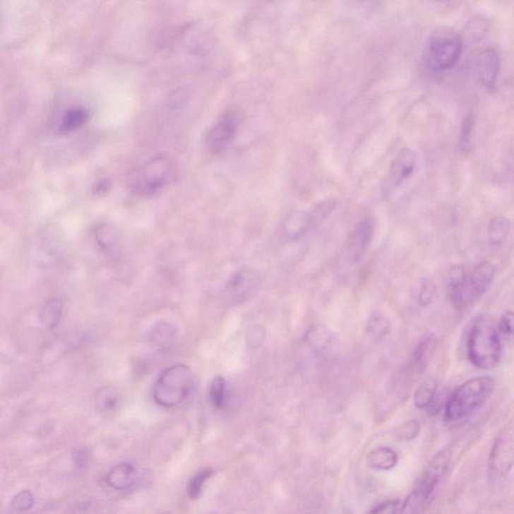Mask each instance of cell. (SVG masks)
<instances>
[{
	"label": "cell",
	"instance_id": "obj_1",
	"mask_svg": "<svg viewBox=\"0 0 514 514\" xmlns=\"http://www.w3.org/2000/svg\"><path fill=\"white\" fill-rule=\"evenodd\" d=\"M494 380L489 376L473 378L449 394L444 407L447 423H457L470 417L482 408L491 396Z\"/></svg>",
	"mask_w": 514,
	"mask_h": 514
},
{
	"label": "cell",
	"instance_id": "obj_2",
	"mask_svg": "<svg viewBox=\"0 0 514 514\" xmlns=\"http://www.w3.org/2000/svg\"><path fill=\"white\" fill-rule=\"evenodd\" d=\"M468 358L473 366L482 370H491L501 360V335L489 316L476 318L468 337Z\"/></svg>",
	"mask_w": 514,
	"mask_h": 514
},
{
	"label": "cell",
	"instance_id": "obj_3",
	"mask_svg": "<svg viewBox=\"0 0 514 514\" xmlns=\"http://www.w3.org/2000/svg\"><path fill=\"white\" fill-rule=\"evenodd\" d=\"M450 453L446 450L433 457L424 472L418 478L411 494L402 504L399 514H422L432 501L438 484L448 470Z\"/></svg>",
	"mask_w": 514,
	"mask_h": 514
},
{
	"label": "cell",
	"instance_id": "obj_4",
	"mask_svg": "<svg viewBox=\"0 0 514 514\" xmlns=\"http://www.w3.org/2000/svg\"><path fill=\"white\" fill-rule=\"evenodd\" d=\"M194 386V376L186 365L170 366L155 383L153 398L164 408L180 405L189 396Z\"/></svg>",
	"mask_w": 514,
	"mask_h": 514
},
{
	"label": "cell",
	"instance_id": "obj_5",
	"mask_svg": "<svg viewBox=\"0 0 514 514\" xmlns=\"http://www.w3.org/2000/svg\"><path fill=\"white\" fill-rule=\"evenodd\" d=\"M427 63L431 70L441 73L451 70L458 63L463 51V40L448 26L438 28L429 37Z\"/></svg>",
	"mask_w": 514,
	"mask_h": 514
},
{
	"label": "cell",
	"instance_id": "obj_6",
	"mask_svg": "<svg viewBox=\"0 0 514 514\" xmlns=\"http://www.w3.org/2000/svg\"><path fill=\"white\" fill-rule=\"evenodd\" d=\"M171 177V165L164 157H155L136 169L130 177L132 191L149 197L161 191Z\"/></svg>",
	"mask_w": 514,
	"mask_h": 514
},
{
	"label": "cell",
	"instance_id": "obj_7",
	"mask_svg": "<svg viewBox=\"0 0 514 514\" xmlns=\"http://www.w3.org/2000/svg\"><path fill=\"white\" fill-rule=\"evenodd\" d=\"M514 439L513 426H508L499 433L489 455V473L494 482L504 479L513 466Z\"/></svg>",
	"mask_w": 514,
	"mask_h": 514
},
{
	"label": "cell",
	"instance_id": "obj_8",
	"mask_svg": "<svg viewBox=\"0 0 514 514\" xmlns=\"http://www.w3.org/2000/svg\"><path fill=\"white\" fill-rule=\"evenodd\" d=\"M496 265L489 261H482L472 270L466 271L464 278V297L466 306L480 299L489 289L496 275Z\"/></svg>",
	"mask_w": 514,
	"mask_h": 514
},
{
	"label": "cell",
	"instance_id": "obj_9",
	"mask_svg": "<svg viewBox=\"0 0 514 514\" xmlns=\"http://www.w3.org/2000/svg\"><path fill=\"white\" fill-rule=\"evenodd\" d=\"M240 118L234 112H229L208 131L206 135V146L214 155L223 153L232 144L239 126Z\"/></svg>",
	"mask_w": 514,
	"mask_h": 514
},
{
	"label": "cell",
	"instance_id": "obj_10",
	"mask_svg": "<svg viewBox=\"0 0 514 514\" xmlns=\"http://www.w3.org/2000/svg\"><path fill=\"white\" fill-rule=\"evenodd\" d=\"M375 233V220L366 217L359 222L351 233L347 241V251L353 263H358L368 251Z\"/></svg>",
	"mask_w": 514,
	"mask_h": 514
},
{
	"label": "cell",
	"instance_id": "obj_11",
	"mask_svg": "<svg viewBox=\"0 0 514 514\" xmlns=\"http://www.w3.org/2000/svg\"><path fill=\"white\" fill-rule=\"evenodd\" d=\"M501 71V56L494 47H487L479 54L477 61L478 77L483 87L489 92L496 89Z\"/></svg>",
	"mask_w": 514,
	"mask_h": 514
},
{
	"label": "cell",
	"instance_id": "obj_12",
	"mask_svg": "<svg viewBox=\"0 0 514 514\" xmlns=\"http://www.w3.org/2000/svg\"><path fill=\"white\" fill-rule=\"evenodd\" d=\"M417 162L415 152L410 148H403L393 159L388 173V183L392 187H398L408 180L413 174Z\"/></svg>",
	"mask_w": 514,
	"mask_h": 514
},
{
	"label": "cell",
	"instance_id": "obj_13",
	"mask_svg": "<svg viewBox=\"0 0 514 514\" xmlns=\"http://www.w3.org/2000/svg\"><path fill=\"white\" fill-rule=\"evenodd\" d=\"M258 285V277L251 270H240L228 280L225 296L230 301H241L253 292Z\"/></svg>",
	"mask_w": 514,
	"mask_h": 514
},
{
	"label": "cell",
	"instance_id": "obj_14",
	"mask_svg": "<svg viewBox=\"0 0 514 514\" xmlns=\"http://www.w3.org/2000/svg\"><path fill=\"white\" fill-rule=\"evenodd\" d=\"M137 479V471L132 464L123 462L114 466L107 474L106 482L111 489L126 490L130 489Z\"/></svg>",
	"mask_w": 514,
	"mask_h": 514
},
{
	"label": "cell",
	"instance_id": "obj_15",
	"mask_svg": "<svg viewBox=\"0 0 514 514\" xmlns=\"http://www.w3.org/2000/svg\"><path fill=\"white\" fill-rule=\"evenodd\" d=\"M313 227L311 215L304 211L289 213L283 222V232L289 239L296 240L304 237Z\"/></svg>",
	"mask_w": 514,
	"mask_h": 514
},
{
	"label": "cell",
	"instance_id": "obj_16",
	"mask_svg": "<svg viewBox=\"0 0 514 514\" xmlns=\"http://www.w3.org/2000/svg\"><path fill=\"white\" fill-rule=\"evenodd\" d=\"M465 268L462 265H455L449 270L448 275V294L450 301L457 309H466L464 301L463 285L466 275Z\"/></svg>",
	"mask_w": 514,
	"mask_h": 514
},
{
	"label": "cell",
	"instance_id": "obj_17",
	"mask_svg": "<svg viewBox=\"0 0 514 514\" xmlns=\"http://www.w3.org/2000/svg\"><path fill=\"white\" fill-rule=\"evenodd\" d=\"M397 452L389 447H378L373 449L366 456V464L372 470L379 471L391 470L398 464Z\"/></svg>",
	"mask_w": 514,
	"mask_h": 514
},
{
	"label": "cell",
	"instance_id": "obj_18",
	"mask_svg": "<svg viewBox=\"0 0 514 514\" xmlns=\"http://www.w3.org/2000/svg\"><path fill=\"white\" fill-rule=\"evenodd\" d=\"M437 349V340L433 335H425L421 337L414 351V365L418 371H423L432 360Z\"/></svg>",
	"mask_w": 514,
	"mask_h": 514
},
{
	"label": "cell",
	"instance_id": "obj_19",
	"mask_svg": "<svg viewBox=\"0 0 514 514\" xmlns=\"http://www.w3.org/2000/svg\"><path fill=\"white\" fill-rule=\"evenodd\" d=\"M391 330V321L381 311H373L366 323V334L375 342L384 341Z\"/></svg>",
	"mask_w": 514,
	"mask_h": 514
},
{
	"label": "cell",
	"instance_id": "obj_20",
	"mask_svg": "<svg viewBox=\"0 0 514 514\" xmlns=\"http://www.w3.org/2000/svg\"><path fill=\"white\" fill-rule=\"evenodd\" d=\"M489 28L490 23L486 18L482 16H474L466 23L461 37L463 42L466 40L470 44H477L486 37Z\"/></svg>",
	"mask_w": 514,
	"mask_h": 514
},
{
	"label": "cell",
	"instance_id": "obj_21",
	"mask_svg": "<svg viewBox=\"0 0 514 514\" xmlns=\"http://www.w3.org/2000/svg\"><path fill=\"white\" fill-rule=\"evenodd\" d=\"M511 230L510 220L506 216H495L487 227V238L490 244L499 246L508 240Z\"/></svg>",
	"mask_w": 514,
	"mask_h": 514
},
{
	"label": "cell",
	"instance_id": "obj_22",
	"mask_svg": "<svg viewBox=\"0 0 514 514\" xmlns=\"http://www.w3.org/2000/svg\"><path fill=\"white\" fill-rule=\"evenodd\" d=\"M306 341L313 352L323 353L330 347L333 341V334L325 325H316L306 333Z\"/></svg>",
	"mask_w": 514,
	"mask_h": 514
},
{
	"label": "cell",
	"instance_id": "obj_23",
	"mask_svg": "<svg viewBox=\"0 0 514 514\" xmlns=\"http://www.w3.org/2000/svg\"><path fill=\"white\" fill-rule=\"evenodd\" d=\"M177 335V330L167 321H162L152 328L149 334V340L153 346L157 347H168L173 344Z\"/></svg>",
	"mask_w": 514,
	"mask_h": 514
},
{
	"label": "cell",
	"instance_id": "obj_24",
	"mask_svg": "<svg viewBox=\"0 0 514 514\" xmlns=\"http://www.w3.org/2000/svg\"><path fill=\"white\" fill-rule=\"evenodd\" d=\"M120 393L115 388L104 387L96 394V406L102 414H111L120 406Z\"/></svg>",
	"mask_w": 514,
	"mask_h": 514
},
{
	"label": "cell",
	"instance_id": "obj_25",
	"mask_svg": "<svg viewBox=\"0 0 514 514\" xmlns=\"http://www.w3.org/2000/svg\"><path fill=\"white\" fill-rule=\"evenodd\" d=\"M63 316V301L59 299H49L40 309V318L45 327L54 328L58 327Z\"/></svg>",
	"mask_w": 514,
	"mask_h": 514
},
{
	"label": "cell",
	"instance_id": "obj_26",
	"mask_svg": "<svg viewBox=\"0 0 514 514\" xmlns=\"http://www.w3.org/2000/svg\"><path fill=\"white\" fill-rule=\"evenodd\" d=\"M438 387L439 386L434 380L425 381L419 386L417 390L414 393L413 397L414 405L416 408L421 409V410L429 408L430 404L432 403L435 394H436Z\"/></svg>",
	"mask_w": 514,
	"mask_h": 514
},
{
	"label": "cell",
	"instance_id": "obj_27",
	"mask_svg": "<svg viewBox=\"0 0 514 514\" xmlns=\"http://www.w3.org/2000/svg\"><path fill=\"white\" fill-rule=\"evenodd\" d=\"M96 239L103 251L109 252L118 245L120 235L114 226L102 225L96 229Z\"/></svg>",
	"mask_w": 514,
	"mask_h": 514
},
{
	"label": "cell",
	"instance_id": "obj_28",
	"mask_svg": "<svg viewBox=\"0 0 514 514\" xmlns=\"http://www.w3.org/2000/svg\"><path fill=\"white\" fill-rule=\"evenodd\" d=\"M226 399V381L221 376H216L209 388V400L211 405L216 409L225 407Z\"/></svg>",
	"mask_w": 514,
	"mask_h": 514
},
{
	"label": "cell",
	"instance_id": "obj_29",
	"mask_svg": "<svg viewBox=\"0 0 514 514\" xmlns=\"http://www.w3.org/2000/svg\"><path fill=\"white\" fill-rule=\"evenodd\" d=\"M88 119H89V113L85 109L78 108L71 109L66 114V118H64L63 125L61 127V131L64 133L71 132V131L84 125L87 122Z\"/></svg>",
	"mask_w": 514,
	"mask_h": 514
},
{
	"label": "cell",
	"instance_id": "obj_30",
	"mask_svg": "<svg viewBox=\"0 0 514 514\" xmlns=\"http://www.w3.org/2000/svg\"><path fill=\"white\" fill-rule=\"evenodd\" d=\"M213 470L206 468V470L199 471L197 474L193 476L191 479L188 482L187 485L188 495H189L190 498L195 499L199 496L207 479L213 475Z\"/></svg>",
	"mask_w": 514,
	"mask_h": 514
},
{
	"label": "cell",
	"instance_id": "obj_31",
	"mask_svg": "<svg viewBox=\"0 0 514 514\" xmlns=\"http://www.w3.org/2000/svg\"><path fill=\"white\" fill-rule=\"evenodd\" d=\"M475 118L472 114L466 116L461 124L460 140L459 147L463 153H467L471 146V138H472L473 128H474Z\"/></svg>",
	"mask_w": 514,
	"mask_h": 514
},
{
	"label": "cell",
	"instance_id": "obj_32",
	"mask_svg": "<svg viewBox=\"0 0 514 514\" xmlns=\"http://www.w3.org/2000/svg\"><path fill=\"white\" fill-rule=\"evenodd\" d=\"M337 205V201L335 199L323 200L320 204L315 207L313 211L309 213L311 218V223L313 226L320 225L323 220H325L334 211L335 207Z\"/></svg>",
	"mask_w": 514,
	"mask_h": 514
},
{
	"label": "cell",
	"instance_id": "obj_33",
	"mask_svg": "<svg viewBox=\"0 0 514 514\" xmlns=\"http://www.w3.org/2000/svg\"><path fill=\"white\" fill-rule=\"evenodd\" d=\"M35 506V496L30 490H23L13 497L11 508L16 513H25Z\"/></svg>",
	"mask_w": 514,
	"mask_h": 514
},
{
	"label": "cell",
	"instance_id": "obj_34",
	"mask_svg": "<svg viewBox=\"0 0 514 514\" xmlns=\"http://www.w3.org/2000/svg\"><path fill=\"white\" fill-rule=\"evenodd\" d=\"M436 294V285L430 280H425L419 290L418 302L421 308L426 309L432 304Z\"/></svg>",
	"mask_w": 514,
	"mask_h": 514
},
{
	"label": "cell",
	"instance_id": "obj_35",
	"mask_svg": "<svg viewBox=\"0 0 514 514\" xmlns=\"http://www.w3.org/2000/svg\"><path fill=\"white\" fill-rule=\"evenodd\" d=\"M265 339V330L263 325H256L249 328L246 333V342L251 349H257Z\"/></svg>",
	"mask_w": 514,
	"mask_h": 514
},
{
	"label": "cell",
	"instance_id": "obj_36",
	"mask_svg": "<svg viewBox=\"0 0 514 514\" xmlns=\"http://www.w3.org/2000/svg\"><path fill=\"white\" fill-rule=\"evenodd\" d=\"M401 501L399 499H389L378 504L366 514H399Z\"/></svg>",
	"mask_w": 514,
	"mask_h": 514
},
{
	"label": "cell",
	"instance_id": "obj_37",
	"mask_svg": "<svg viewBox=\"0 0 514 514\" xmlns=\"http://www.w3.org/2000/svg\"><path fill=\"white\" fill-rule=\"evenodd\" d=\"M420 433V424L415 420L408 421L405 424L402 425L399 430V436L406 441H411L418 437Z\"/></svg>",
	"mask_w": 514,
	"mask_h": 514
},
{
	"label": "cell",
	"instance_id": "obj_38",
	"mask_svg": "<svg viewBox=\"0 0 514 514\" xmlns=\"http://www.w3.org/2000/svg\"><path fill=\"white\" fill-rule=\"evenodd\" d=\"M497 330L499 335L504 337H513V313L511 311H506L499 320Z\"/></svg>",
	"mask_w": 514,
	"mask_h": 514
},
{
	"label": "cell",
	"instance_id": "obj_39",
	"mask_svg": "<svg viewBox=\"0 0 514 514\" xmlns=\"http://www.w3.org/2000/svg\"><path fill=\"white\" fill-rule=\"evenodd\" d=\"M90 452L85 447H78L73 452V460L75 465L80 470L87 467L90 462Z\"/></svg>",
	"mask_w": 514,
	"mask_h": 514
},
{
	"label": "cell",
	"instance_id": "obj_40",
	"mask_svg": "<svg viewBox=\"0 0 514 514\" xmlns=\"http://www.w3.org/2000/svg\"><path fill=\"white\" fill-rule=\"evenodd\" d=\"M160 514H171V513H160Z\"/></svg>",
	"mask_w": 514,
	"mask_h": 514
}]
</instances>
